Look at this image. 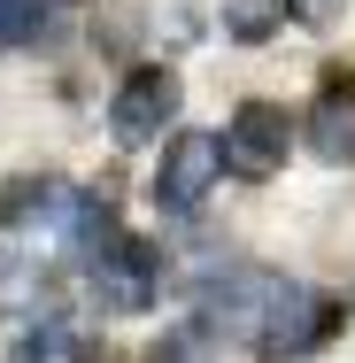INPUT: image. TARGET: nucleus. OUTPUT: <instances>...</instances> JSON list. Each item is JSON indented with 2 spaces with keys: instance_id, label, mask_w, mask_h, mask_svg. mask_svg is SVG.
Returning <instances> with one entry per match:
<instances>
[{
  "instance_id": "1",
  "label": "nucleus",
  "mask_w": 355,
  "mask_h": 363,
  "mask_svg": "<svg viewBox=\"0 0 355 363\" xmlns=\"http://www.w3.org/2000/svg\"><path fill=\"white\" fill-rule=\"evenodd\" d=\"M216 178H224V140L216 132H178V140L162 147V162H154V201L170 217H193L209 201Z\"/></svg>"
},
{
  "instance_id": "2",
  "label": "nucleus",
  "mask_w": 355,
  "mask_h": 363,
  "mask_svg": "<svg viewBox=\"0 0 355 363\" xmlns=\"http://www.w3.org/2000/svg\"><path fill=\"white\" fill-rule=\"evenodd\" d=\"M293 279H278V271H232V279H216L209 286V333H224V340H263L271 333V317H278V301Z\"/></svg>"
},
{
  "instance_id": "3",
  "label": "nucleus",
  "mask_w": 355,
  "mask_h": 363,
  "mask_svg": "<svg viewBox=\"0 0 355 363\" xmlns=\"http://www.w3.org/2000/svg\"><path fill=\"white\" fill-rule=\"evenodd\" d=\"M93 294L116 309V317H140L147 301L162 294V263H154V247L147 240H108V247H93Z\"/></svg>"
},
{
  "instance_id": "4",
  "label": "nucleus",
  "mask_w": 355,
  "mask_h": 363,
  "mask_svg": "<svg viewBox=\"0 0 355 363\" xmlns=\"http://www.w3.org/2000/svg\"><path fill=\"white\" fill-rule=\"evenodd\" d=\"M286 147H293L286 108H271V101H240V108H232V124H224V170L271 178V170L286 162Z\"/></svg>"
},
{
  "instance_id": "5",
  "label": "nucleus",
  "mask_w": 355,
  "mask_h": 363,
  "mask_svg": "<svg viewBox=\"0 0 355 363\" xmlns=\"http://www.w3.org/2000/svg\"><path fill=\"white\" fill-rule=\"evenodd\" d=\"M170 116H178V77L154 70V62L132 70L124 85H116V101H108V132H116L124 147H154Z\"/></svg>"
},
{
  "instance_id": "6",
  "label": "nucleus",
  "mask_w": 355,
  "mask_h": 363,
  "mask_svg": "<svg viewBox=\"0 0 355 363\" xmlns=\"http://www.w3.org/2000/svg\"><path fill=\"white\" fill-rule=\"evenodd\" d=\"M332 325H340V309L325 301L317 286H286V301H278V317H271V333L255 340V356H271V363H286V356H317L325 340H332Z\"/></svg>"
},
{
  "instance_id": "7",
  "label": "nucleus",
  "mask_w": 355,
  "mask_h": 363,
  "mask_svg": "<svg viewBox=\"0 0 355 363\" xmlns=\"http://www.w3.org/2000/svg\"><path fill=\"white\" fill-rule=\"evenodd\" d=\"M309 155H325V162H355V77H332L325 93H317V108H309Z\"/></svg>"
},
{
  "instance_id": "8",
  "label": "nucleus",
  "mask_w": 355,
  "mask_h": 363,
  "mask_svg": "<svg viewBox=\"0 0 355 363\" xmlns=\"http://www.w3.org/2000/svg\"><path fill=\"white\" fill-rule=\"evenodd\" d=\"M93 356V340L77 333L70 317H39V325H23V340H16V363H85Z\"/></svg>"
},
{
  "instance_id": "9",
  "label": "nucleus",
  "mask_w": 355,
  "mask_h": 363,
  "mask_svg": "<svg viewBox=\"0 0 355 363\" xmlns=\"http://www.w3.org/2000/svg\"><path fill=\"white\" fill-rule=\"evenodd\" d=\"M286 23V0H224V31L232 39H271Z\"/></svg>"
},
{
  "instance_id": "10",
  "label": "nucleus",
  "mask_w": 355,
  "mask_h": 363,
  "mask_svg": "<svg viewBox=\"0 0 355 363\" xmlns=\"http://www.w3.org/2000/svg\"><path fill=\"white\" fill-rule=\"evenodd\" d=\"M147 363H216V348H209V333H201V325H186V333H162Z\"/></svg>"
},
{
  "instance_id": "11",
  "label": "nucleus",
  "mask_w": 355,
  "mask_h": 363,
  "mask_svg": "<svg viewBox=\"0 0 355 363\" xmlns=\"http://www.w3.org/2000/svg\"><path fill=\"white\" fill-rule=\"evenodd\" d=\"M31 286H39V263L23 247H0V301H23Z\"/></svg>"
},
{
  "instance_id": "12",
  "label": "nucleus",
  "mask_w": 355,
  "mask_h": 363,
  "mask_svg": "<svg viewBox=\"0 0 355 363\" xmlns=\"http://www.w3.org/2000/svg\"><path fill=\"white\" fill-rule=\"evenodd\" d=\"M31 31H39V0H0V47H16Z\"/></svg>"
}]
</instances>
